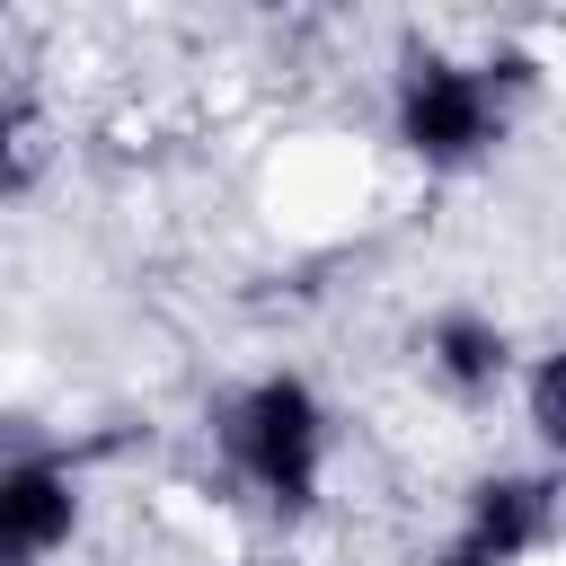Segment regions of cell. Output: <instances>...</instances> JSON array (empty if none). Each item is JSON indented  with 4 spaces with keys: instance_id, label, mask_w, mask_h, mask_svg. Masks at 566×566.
Returning <instances> with one entry per match:
<instances>
[{
    "instance_id": "cell-1",
    "label": "cell",
    "mask_w": 566,
    "mask_h": 566,
    "mask_svg": "<svg viewBox=\"0 0 566 566\" xmlns=\"http://www.w3.org/2000/svg\"><path fill=\"white\" fill-rule=\"evenodd\" d=\"M398 133H407L416 159L460 168V159H478V150L504 133V97H495L486 71H460V62H442V53H416L407 80H398Z\"/></svg>"
},
{
    "instance_id": "cell-2",
    "label": "cell",
    "mask_w": 566,
    "mask_h": 566,
    "mask_svg": "<svg viewBox=\"0 0 566 566\" xmlns=\"http://www.w3.org/2000/svg\"><path fill=\"white\" fill-rule=\"evenodd\" d=\"M318 398L301 389V380H256L239 407H230V451L248 460V478L283 504V513H301L310 504V486H318Z\"/></svg>"
},
{
    "instance_id": "cell-3",
    "label": "cell",
    "mask_w": 566,
    "mask_h": 566,
    "mask_svg": "<svg viewBox=\"0 0 566 566\" xmlns=\"http://www.w3.org/2000/svg\"><path fill=\"white\" fill-rule=\"evenodd\" d=\"M548 522H557V486L548 478H495V486H478L469 531L451 539L442 566H513V557H531L548 539Z\"/></svg>"
},
{
    "instance_id": "cell-4",
    "label": "cell",
    "mask_w": 566,
    "mask_h": 566,
    "mask_svg": "<svg viewBox=\"0 0 566 566\" xmlns=\"http://www.w3.org/2000/svg\"><path fill=\"white\" fill-rule=\"evenodd\" d=\"M71 513H80V495H71V478L53 460H9L0 469V557L9 566L62 548L71 539Z\"/></svg>"
},
{
    "instance_id": "cell-5",
    "label": "cell",
    "mask_w": 566,
    "mask_h": 566,
    "mask_svg": "<svg viewBox=\"0 0 566 566\" xmlns=\"http://www.w3.org/2000/svg\"><path fill=\"white\" fill-rule=\"evenodd\" d=\"M433 363H442V380L451 389H486L495 371H504V336L486 327V318H469V310H451V318H433Z\"/></svg>"
},
{
    "instance_id": "cell-6",
    "label": "cell",
    "mask_w": 566,
    "mask_h": 566,
    "mask_svg": "<svg viewBox=\"0 0 566 566\" xmlns=\"http://www.w3.org/2000/svg\"><path fill=\"white\" fill-rule=\"evenodd\" d=\"M35 168H44V124H35V106H0V195H18Z\"/></svg>"
},
{
    "instance_id": "cell-7",
    "label": "cell",
    "mask_w": 566,
    "mask_h": 566,
    "mask_svg": "<svg viewBox=\"0 0 566 566\" xmlns=\"http://www.w3.org/2000/svg\"><path fill=\"white\" fill-rule=\"evenodd\" d=\"M531 424L548 433V451H566V345L531 371Z\"/></svg>"
}]
</instances>
